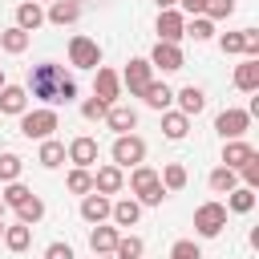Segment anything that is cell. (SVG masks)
<instances>
[{
	"mask_svg": "<svg viewBox=\"0 0 259 259\" xmlns=\"http://www.w3.org/2000/svg\"><path fill=\"white\" fill-rule=\"evenodd\" d=\"M28 93L40 97V101H49V105H69V101L77 97V81H73L61 65L45 61V65H32V73H28Z\"/></svg>",
	"mask_w": 259,
	"mask_h": 259,
	"instance_id": "cell-1",
	"label": "cell"
},
{
	"mask_svg": "<svg viewBox=\"0 0 259 259\" xmlns=\"http://www.w3.org/2000/svg\"><path fill=\"white\" fill-rule=\"evenodd\" d=\"M130 190L138 194L142 206H158V202L166 198L162 178H158V170H150V166H134V174H130Z\"/></svg>",
	"mask_w": 259,
	"mask_h": 259,
	"instance_id": "cell-2",
	"label": "cell"
},
{
	"mask_svg": "<svg viewBox=\"0 0 259 259\" xmlns=\"http://www.w3.org/2000/svg\"><path fill=\"white\" fill-rule=\"evenodd\" d=\"M61 125V117H57V109H32V113H20V134L32 142H45V138H53V130Z\"/></svg>",
	"mask_w": 259,
	"mask_h": 259,
	"instance_id": "cell-3",
	"label": "cell"
},
{
	"mask_svg": "<svg viewBox=\"0 0 259 259\" xmlns=\"http://www.w3.org/2000/svg\"><path fill=\"white\" fill-rule=\"evenodd\" d=\"M223 227H227V206H223V202H202V206L194 210V231H198L202 239L223 235Z\"/></svg>",
	"mask_w": 259,
	"mask_h": 259,
	"instance_id": "cell-4",
	"label": "cell"
},
{
	"mask_svg": "<svg viewBox=\"0 0 259 259\" xmlns=\"http://www.w3.org/2000/svg\"><path fill=\"white\" fill-rule=\"evenodd\" d=\"M113 166H142V158H146V142L138 138V134H117V142H113Z\"/></svg>",
	"mask_w": 259,
	"mask_h": 259,
	"instance_id": "cell-5",
	"label": "cell"
},
{
	"mask_svg": "<svg viewBox=\"0 0 259 259\" xmlns=\"http://www.w3.org/2000/svg\"><path fill=\"white\" fill-rule=\"evenodd\" d=\"M69 65L73 69H97L101 65V49L93 36H73L69 40Z\"/></svg>",
	"mask_w": 259,
	"mask_h": 259,
	"instance_id": "cell-6",
	"label": "cell"
},
{
	"mask_svg": "<svg viewBox=\"0 0 259 259\" xmlns=\"http://www.w3.org/2000/svg\"><path fill=\"white\" fill-rule=\"evenodd\" d=\"M154 81V65L146 61V57H134L130 65H125V73H121V85L130 89V97H142V89Z\"/></svg>",
	"mask_w": 259,
	"mask_h": 259,
	"instance_id": "cell-7",
	"label": "cell"
},
{
	"mask_svg": "<svg viewBox=\"0 0 259 259\" xmlns=\"http://www.w3.org/2000/svg\"><path fill=\"white\" fill-rule=\"evenodd\" d=\"M214 130L223 134V142H227V138H243V134L251 130V113H247V109H223V113L214 117Z\"/></svg>",
	"mask_w": 259,
	"mask_h": 259,
	"instance_id": "cell-8",
	"label": "cell"
},
{
	"mask_svg": "<svg viewBox=\"0 0 259 259\" xmlns=\"http://www.w3.org/2000/svg\"><path fill=\"white\" fill-rule=\"evenodd\" d=\"M150 65H154V69H162V73H174V69H182V65H186V57H182V49H178V45L158 40V45H154V53H150Z\"/></svg>",
	"mask_w": 259,
	"mask_h": 259,
	"instance_id": "cell-9",
	"label": "cell"
},
{
	"mask_svg": "<svg viewBox=\"0 0 259 259\" xmlns=\"http://www.w3.org/2000/svg\"><path fill=\"white\" fill-rule=\"evenodd\" d=\"M65 158H69L73 166H81V170H89V166L97 162V138H89V134H81V138H73V142H69V150H65Z\"/></svg>",
	"mask_w": 259,
	"mask_h": 259,
	"instance_id": "cell-10",
	"label": "cell"
},
{
	"mask_svg": "<svg viewBox=\"0 0 259 259\" xmlns=\"http://www.w3.org/2000/svg\"><path fill=\"white\" fill-rule=\"evenodd\" d=\"M182 28H186V16H182L178 8H162V12H158V40L178 45V40H182Z\"/></svg>",
	"mask_w": 259,
	"mask_h": 259,
	"instance_id": "cell-11",
	"label": "cell"
},
{
	"mask_svg": "<svg viewBox=\"0 0 259 259\" xmlns=\"http://www.w3.org/2000/svg\"><path fill=\"white\" fill-rule=\"evenodd\" d=\"M93 97H101L105 105H117L121 97V77L113 69H97V81H93Z\"/></svg>",
	"mask_w": 259,
	"mask_h": 259,
	"instance_id": "cell-12",
	"label": "cell"
},
{
	"mask_svg": "<svg viewBox=\"0 0 259 259\" xmlns=\"http://www.w3.org/2000/svg\"><path fill=\"white\" fill-rule=\"evenodd\" d=\"M109 206H113V202H109V194H97V190H89V194L81 198V219L97 227V223H105V219H109Z\"/></svg>",
	"mask_w": 259,
	"mask_h": 259,
	"instance_id": "cell-13",
	"label": "cell"
},
{
	"mask_svg": "<svg viewBox=\"0 0 259 259\" xmlns=\"http://www.w3.org/2000/svg\"><path fill=\"white\" fill-rule=\"evenodd\" d=\"M77 16H81V4H77V0H49V12H45L49 24L65 28V24H73Z\"/></svg>",
	"mask_w": 259,
	"mask_h": 259,
	"instance_id": "cell-14",
	"label": "cell"
},
{
	"mask_svg": "<svg viewBox=\"0 0 259 259\" xmlns=\"http://www.w3.org/2000/svg\"><path fill=\"white\" fill-rule=\"evenodd\" d=\"M174 97H178V105H182L178 113H186V117H198V113L206 109V93H202L198 85H182Z\"/></svg>",
	"mask_w": 259,
	"mask_h": 259,
	"instance_id": "cell-15",
	"label": "cell"
},
{
	"mask_svg": "<svg viewBox=\"0 0 259 259\" xmlns=\"http://www.w3.org/2000/svg\"><path fill=\"white\" fill-rule=\"evenodd\" d=\"M121 186H125L121 166H101V170L93 174V190H97V194H117Z\"/></svg>",
	"mask_w": 259,
	"mask_h": 259,
	"instance_id": "cell-16",
	"label": "cell"
},
{
	"mask_svg": "<svg viewBox=\"0 0 259 259\" xmlns=\"http://www.w3.org/2000/svg\"><path fill=\"white\" fill-rule=\"evenodd\" d=\"M40 24H45V8H40V0H24V4L16 8V28L36 32Z\"/></svg>",
	"mask_w": 259,
	"mask_h": 259,
	"instance_id": "cell-17",
	"label": "cell"
},
{
	"mask_svg": "<svg viewBox=\"0 0 259 259\" xmlns=\"http://www.w3.org/2000/svg\"><path fill=\"white\" fill-rule=\"evenodd\" d=\"M142 101H146L150 109H158V113H162V109H170V101H174V89H170L166 81H150V85L142 89Z\"/></svg>",
	"mask_w": 259,
	"mask_h": 259,
	"instance_id": "cell-18",
	"label": "cell"
},
{
	"mask_svg": "<svg viewBox=\"0 0 259 259\" xmlns=\"http://www.w3.org/2000/svg\"><path fill=\"white\" fill-rule=\"evenodd\" d=\"M109 219H113L117 227H134V223L142 219V202H138V198H117V202L109 206Z\"/></svg>",
	"mask_w": 259,
	"mask_h": 259,
	"instance_id": "cell-19",
	"label": "cell"
},
{
	"mask_svg": "<svg viewBox=\"0 0 259 259\" xmlns=\"http://www.w3.org/2000/svg\"><path fill=\"white\" fill-rule=\"evenodd\" d=\"M235 89H243V93H255L259 89V57H247L235 69Z\"/></svg>",
	"mask_w": 259,
	"mask_h": 259,
	"instance_id": "cell-20",
	"label": "cell"
},
{
	"mask_svg": "<svg viewBox=\"0 0 259 259\" xmlns=\"http://www.w3.org/2000/svg\"><path fill=\"white\" fill-rule=\"evenodd\" d=\"M105 121H109V130H117V134H134L138 113H134L130 105H109V109H105Z\"/></svg>",
	"mask_w": 259,
	"mask_h": 259,
	"instance_id": "cell-21",
	"label": "cell"
},
{
	"mask_svg": "<svg viewBox=\"0 0 259 259\" xmlns=\"http://www.w3.org/2000/svg\"><path fill=\"white\" fill-rule=\"evenodd\" d=\"M24 105H28V89H20V85L0 89V117L4 113H24Z\"/></svg>",
	"mask_w": 259,
	"mask_h": 259,
	"instance_id": "cell-22",
	"label": "cell"
},
{
	"mask_svg": "<svg viewBox=\"0 0 259 259\" xmlns=\"http://www.w3.org/2000/svg\"><path fill=\"white\" fill-rule=\"evenodd\" d=\"M186 130H190V117H186V113L162 109V134H166L170 142H182V138H186Z\"/></svg>",
	"mask_w": 259,
	"mask_h": 259,
	"instance_id": "cell-23",
	"label": "cell"
},
{
	"mask_svg": "<svg viewBox=\"0 0 259 259\" xmlns=\"http://www.w3.org/2000/svg\"><path fill=\"white\" fill-rule=\"evenodd\" d=\"M255 150L243 142V138H227V146H223V166H231V170H239L247 158H251Z\"/></svg>",
	"mask_w": 259,
	"mask_h": 259,
	"instance_id": "cell-24",
	"label": "cell"
},
{
	"mask_svg": "<svg viewBox=\"0 0 259 259\" xmlns=\"http://www.w3.org/2000/svg\"><path fill=\"white\" fill-rule=\"evenodd\" d=\"M36 162H40L45 170H57V166L65 162V146H61L57 138H45V142H40V154H36Z\"/></svg>",
	"mask_w": 259,
	"mask_h": 259,
	"instance_id": "cell-25",
	"label": "cell"
},
{
	"mask_svg": "<svg viewBox=\"0 0 259 259\" xmlns=\"http://www.w3.org/2000/svg\"><path fill=\"white\" fill-rule=\"evenodd\" d=\"M12 210H16V223H24V227H32V223L45 219V202H40L36 194H28V198H24L20 206H12Z\"/></svg>",
	"mask_w": 259,
	"mask_h": 259,
	"instance_id": "cell-26",
	"label": "cell"
},
{
	"mask_svg": "<svg viewBox=\"0 0 259 259\" xmlns=\"http://www.w3.org/2000/svg\"><path fill=\"white\" fill-rule=\"evenodd\" d=\"M28 243H32V227H24V223L4 227V247L8 251H28Z\"/></svg>",
	"mask_w": 259,
	"mask_h": 259,
	"instance_id": "cell-27",
	"label": "cell"
},
{
	"mask_svg": "<svg viewBox=\"0 0 259 259\" xmlns=\"http://www.w3.org/2000/svg\"><path fill=\"white\" fill-rule=\"evenodd\" d=\"M113 243H117V227H93V235H89V247H93V255H109L113 251Z\"/></svg>",
	"mask_w": 259,
	"mask_h": 259,
	"instance_id": "cell-28",
	"label": "cell"
},
{
	"mask_svg": "<svg viewBox=\"0 0 259 259\" xmlns=\"http://www.w3.org/2000/svg\"><path fill=\"white\" fill-rule=\"evenodd\" d=\"M142 251H146V243L138 239V235H117V243H113V259H142Z\"/></svg>",
	"mask_w": 259,
	"mask_h": 259,
	"instance_id": "cell-29",
	"label": "cell"
},
{
	"mask_svg": "<svg viewBox=\"0 0 259 259\" xmlns=\"http://www.w3.org/2000/svg\"><path fill=\"white\" fill-rule=\"evenodd\" d=\"M182 36H190V40H210V36H214V20H210V16H190L186 28H182Z\"/></svg>",
	"mask_w": 259,
	"mask_h": 259,
	"instance_id": "cell-30",
	"label": "cell"
},
{
	"mask_svg": "<svg viewBox=\"0 0 259 259\" xmlns=\"http://www.w3.org/2000/svg\"><path fill=\"white\" fill-rule=\"evenodd\" d=\"M239 186V170H231V166H219V170H210V190H219V194H231Z\"/></svg>",
	"mask_w": 259,
	"mask_h": 259,
	"instance_id": "cell-31",
	"label": "cell"
},
{
	"mask_svg": "<svg viewBox=\"0 0 259 259\" xmlns=\"http://www.w3.org/2000/svg\"><path fill=\"white\" fill-rule=\"evenodd\" d=\"M0 49H4V53H24V49H28V32L16 28V24L4 28V32H0Z\"/></svg>",
	"mask_w": 259,
	"mask_h": 259,
	"instance_id": "cell-32",
	"label": "cell"
},
{
	"mask_svg": "<svg viewBox=\"0 0 259 259\" xmlns=\"http://www.w3.org/2000/svg\"><path fill=\"white\" fill-rule=\"evenodd\" d=\"M162 190H182L186 186V166H178V162H170V166H162Z\"/></svg>",
	"mask_w": 259,
	"mask_h": 259,
	"instance_id": "cell-33",
	"label": "cell"
},
{
	"mask_svg": "<svg viewBox=\"0 0 259 259\" xmlns=\"http://www.w3.org/2000/svg\"><path fill=\"white\" fill-rule=\"evenodd\" d=\"M227 206H231L235 214H247V210L255 206V190H251V186H235L231 198H227Z\"/></svg>",
	"mask_w": 259,
	"mask_h": 259,
	"instance_id": "cell-34",
	"label": "cell"
},
{
	"mask_svg": "<svg viewBox=\"0 0 259 259\" xmlns=\"http://www.w3.org/2000/svg\"><path fill=\"white\" fill-rule=\"evenodd\" d=\"M69 190H73V194H89V190H93V174L81 170V166H73V170H69Z\"/></svg>",
	"mask_w": 259,
	"mask_h": 259,
	"instance_id": "cell-35",
	"label": "cell"
},
{
	"mask_svg": "<svg viewBox=\"0 0 259 259\" xmlns=\"http://www.w3.org/2000/svg\"><path fill=\"white\" fill-rule=\"evenodd\" d=\"M20 170H24V162L16 154H0V182H16Z\"/></svg>",
	"mask_w": 259,
	"mask_h": 259,
	"instance_id": "cell-36",
	"label": "cell"
},
{
	"mask_svg": "<svg viewBox=\"0 0 259 259\" xmlns=\"http://www.w3.org/2000/svg\"><path fill=\"white\" fill-rule=\"evenodd\" d=\"M28 194H32V190H28V186H24L20 178H16V182H8V190L0 194V202H4V206H20V202H24Z\"/></svg>",
	"mask_w": 259,
	"mask_h": 259,
	"instance_id": "cell-37",
	"label": "cell"
},
{
	"mask_svg": "<svg viewBox=\"0 0 259 259\" xmlns=\"http://www.w3.org/2000/svg\"><path fill=\"white\" fill-rule=\"evenodd\" d=\"M170 259H202V251H198L194 239H178V243L170 247Z\"/></svg>",
	"mask_w": 259,
	"mask_h": 259,
	"instance_id": "cell-38",
	"label": "cell"
},
{
	"mask_svg": "<svg viewBox=\"0 0 259 259\" xmlns=\"http://www.w3.org/2000/svg\"><path fill=\"white\" fill-rule=\"evenodd\" d=\"M239 174H243V186H251V190H255V186H259V154H251V158L239 166Z\"/></svg>",
	"mask_w": 259,
	"mask_h": 259,
	"instance_id": "cell-39",
	"label": "cell"
},
{
	"mask_svg": "<svg viewBox=\"0 0 259 259\" xmlns=\"http://www.w3.org/2000/svg\"><path fill=\"white\" fill-rule=\"evenodd\" d=\"M235 12V0H206V12L202 16H210V20H227Z\"/></svg>",
	"mask_w": 259,
	"mask_h": 259,
	"instance_id": "cell-40",
	"label": "cell"
},
{
	"mask_svg": "<svg viewBox=\"0 0 259 259\" xmlns=\"http://www.w3.org/2000/svg\"><path fill=\"white\" fill-rule=\"evenodd\" d=\"M105 109H109V105H105L101 97H89V101L81 105V113H85V121H101V117H105Z\"/></svg>",
	"mask_w": 259,
	"mask_h": 259,
	"instance_id": "cell-41",
	"label": "cell"
},
{
	"mask_svg": "<svg viewBox=\"0 0 259 259\" xmlns=\"http://www.w3.org/2000/svg\"><path fill=\"white\" fill-rule=\"evenodd\" d=\"M219 49H223V53H231V57H235V53H243V32H223V36H219Z\"/></svg>",
	"mask_w": 259,
	"mask_h": 259,
	"instance_id": "cell-42",
	"label": "cell"
},
{
	"mask_svg": "<svg viewBox=\"0 0 259 259\" xmlns=\"http://www.w3.org/2000/svg\"><path fill=\"white\" fill-rule=\"evenodd\" d=\"M243 57H259V32L243 28Z\"/></svg>",
	"mask_w": 259,
	"mask_h": 259,
	"instance_id": "cell-43",
	"label": "cell"
},
{
	"mask_svg": "<svg viewBox=\"0 0 259 259\" xmlns=\"http://www.w3.org/2000/svg\"><path fill=\"white\" fill-rule=\"evenodd\" d=\"M45 259H73V247L69 243H49L45 247Z\"/></svg>",
	"mask_w": 259,
	"mask_h": 259,
	"instance_id": "cell-44",
	"label": "cell"
},
{
	"mask_svg": "<svg viewBox=\"0 0 259 259\" xmlns=\"http://www.w3.org/2000/svg\"><path fill=\"white\" fill-rule=\"evenodd\" d=\"M182 4V12H190V16H202L206 12V0H178Z\"/></svg>",
	"mask_w": 259,
	"mask_h": 259,
	"instance_id": "cell-45",
	"label": "cell"
},
{
	"mask_svg": "<svg viewBox=\"0 0 259 259\" xmlns=\"http://www.w3.org/2000/svg\"><path fill=\"white\" fill-rule=\"evenodd\" d=\"M174 4H178V0H158V8H174Z\"/></svg>",
	"mask_w": 259,
	"mask_h": 259,
	"instance_id": "cell-46",
	"label": "cell"
},
{
	"mask_svg": "<svg viewBox=\"0 0 259 259\" xmlns=\"http://www.w3.org/2000/svg\"><path fill=\"white\" fill-rule=\"evenodd\" d=\"M4 85H8V81H4V73H0V89H4Z\"/></svg>",
	"mask_w": 259,
	"mask_h": 259,
	"instance_id": "cell-47",
	"label": "cell"
},
{
	"mask_svg": "<svg viewBox=\"0 0 259 259\" xmlns=\"http://www.w3.org/2000/svg\"><path fill=\"white\" fill-rule=\"evenodd\" d=\"M0 239H4V219H0Z\"/></svg>",
	"mask_w": 259,
	"mask_h": 259,
	"instance_id": "cell-48",
	"label": "cell"
},
{
	"mask_svg": "<svg viewBox=\"0 0 259 259\" xmlns=\"http://www.w3.org/2000/svg\"><path fill=\"white\" fill-rule=\"evenodd\" d=\"M0 219H4V202H0Z\"/></svg>",
	"mask_w": 259,
	"mask_h": 259,
	"instance_id": "cell-49",
	"label": "cell"
},
{
	"mask_svg": "<svg viewBox=\"0 0 259 259\" xmlns=\"http://www.w3.org/2000/svg\"><path fill=\"white\" fill-rule=\"evenodd\" d=\"M97 259H113V255H97Z\"/></svg>",
	"mask_w": 259,
	"mask_h": 259,
	"instance_id": "cell-50",
	"label": "cell"
}]
</instances>
